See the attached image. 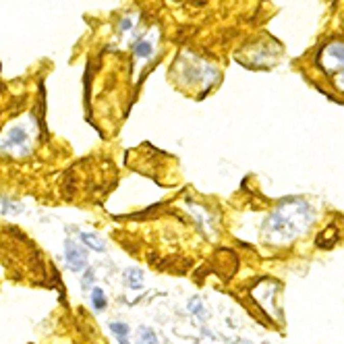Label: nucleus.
Returning a JSON list of instances; mask_svg holds the SVG:
<instances>
[{
    "label": "nucleus",
    "instance_id": "3",
    "mask_svg": "<svg viewBox=\"0 0 344 344\" xmlns=\"http://www.w3.org/2000/svg\"><path fill=\"white\" fill-rule=\"evenodd\" d=\"M320 62L328 75H338L340 71H344V44H338V42L328 44L322 52Z\"/></svg>",
    "mask_w": 344,
    "mask_h": 344
},
{
    "label": "nucleus",
    "instance_id": "8",
    "mask_svg": "<svg viewBox=\"0 0 344 344\" xmlns=\"http://www.w3.org/2000/svg\"><path fill=\"white\" fill-rule=\"evenodd\" d=\"M137 344H158V336L151 328H139V338H137Z\"/></svg>",
    "mask_w": 344,
    "mask_h": 344
},
{
    "label": "nucleus",
    "instance_id": "1",
    "mask_svg": "<svg viewBox=\"0 0 344 344\" xmlns=\"http://www.w3.org/2000/svg\"><path fill=\"white\" fill-rule=\"evenodd\" d=\"M313 209L307 201H284L280 203L263 224V239L272 245H286L309 230L313 224Z\"/></svg>",
    "mask_w": 344,
    "mask_h": 344
},
{
    "label": "nucleus",
    "instance_id": "11",
    "mask_svg": "<svg viewBox=\"0 0 344 344\" xmlns=\"http://www.w3.org/2000/svg\"><path fill=\"white\" fill-rule=\"evenodd\" d=\"M189 311H191V313H195V315H199V317H205V315H207V311H205V307L201 305L199 297H193V299L189 301Z\"/></svg>",
    "mask_w": 344,
    "mask_h": 344
},
{
    "label": "nucleus",
    "instance_id": "4",
    "mask_svg": "<svg viewBox=\"0 0 344 344\" xmlns=\"http://www.w3.org/2000/svg\"><path fill=\"white\" fill-rule=\"evenodd\" d=\"M65 261L71 272H81L87 266V255L77 243L65 241Z\"/></svg>",
    "mask_w": 344,
    "mask_h": 344
},
{
    "label": "nucleus",
    "instance_id": "15",
    "mask_svg": "<svg viewBox=\"0 0 344 344\" xmlns=\"http://www.w3.org/2000/svg\"><path fill=\"white\" fill-rule=\"evenodd\" d=\"M239 344H249V342H239Z\"/></svg>",
    "mask_w": 344,
    "mask_h": 344
},
{
    "label": "nucleus",
    "instance_id": "9",
    "mask_svg": "<svg viewBox=\"0 0 344 344\" xmlns=\"http://www.w3.org/2000/svg\"><path fill=\"white\" fill-rule=\"evenodd\" d=\"M91 305L96 311H102L106 307V295L102 288H91Z\"/></svg>",
    "mask_w": 344,
    "mask_h": 344
},
{
    "label": "nucleus",
    "instance_id": "2",
    "mask_svg": "<svg viewBox=\"0 0 344 344\" xmlns=\"http://www.w3.org/2000/svg\"><path fill=\"white\" fill-rule=\"evenodd\" d=\"M0 149L7 151V153H13V155H27L31 151V135L25 127L21 124H15L11 127L5 137L0 139Z\"/></svg>",
    "mask_w": 344,
    "mask_h": 344
},
{
    "label": "nucleus",
    "instance_id": "5",
    "mask_svg": "<svg viewBox=\"0 0 344 344\" xmlns=\"http://www.w3.org/2000/svg\"><path fill=\"white\" fill-rule=\"evenodd\" d=\"M81 243L85 247H89L91 251H104L106 249V243L96 232H81Z\"/></svg>",
    "mask_w": 344,
    "mask_h": 344
},
{
    "label": "nucleus",
    "instance_id": "13",
    "mask_svg": "<svg viewBox=\"0 0 344 344\" xmlns=\"http://www.w3.org/2000/svg\"><path fill=\"white\" fill-rule=\"evenodd\" d=\"M131 27H133V21H131L129 17H124V19L120 21V25H118V29H120V31H129Z\"/></svg>",
    "mask_w": 344,
    "mask_h": 344
},
{
    "label": "nucleus",
    "instance_id": "10",
    "mask_svg": "<svg viewBox=\"0 0 344 344\" xmlns=\"http://www.w3.org/2000/svg\"><path fill=\"white\" fill-rule=\"evenodd\" d=\"M151 52H153L151 42H147V40H139V42L135 44V56H137V58H149V56H151Z\"/></svg>",
    "mask_w": 344,
    "mask_h": 344
},
{
    "label": "nucleus",
    "instance_id": "6",
    "mask_svg": "<svg viewBox=\"0 0 344 344\" xmlns=\"http://www.w3.org/2000/svg\"><path fill=\"white\" fill-rule=\"evenodd\" d=\"M110 332L116 336L118 344H129V326H127V324L112 322V324H110Z\"/></svg>",
    "mask_w": 344,
    "mask_h": 344
},
{
    "label": "nucleus",
    "instance_id": "12",
    "mask_svg": "<svg viewBox=\"0 0 344 344\" xmlns=\"http://www.w3.org/2000/svg\"><path fill=\"white\" fill-rule=\"evenodd\" d=\"M93 278H96V274H93V270L89 268V270H85V276H83V280H81V286H83V290H89V286L93 284Z\"/></svg>",
    "mask_w": 344,
    "mask_h": 344
},
{
    "label": "nucleus",
    "instance_id": "14",
    "mask_svg": "<svg viewBox=\"0 0 344 344\" xmlns=\"http://www.w3.org/2000/svg\"><path fill=\"white\" fill-rule=\"evenodd\" d=\"M334 83H336V87H338L340 91H344V71H340V73L336 75V79H334Z\"/></svg>",
    "mask_w": 344,
    "mask_h": 344
},
{
    "label": "nucleus",
    "instance_id": "7",
    "mask_svg": "<svg viewBox=\"0 0 344 344\" xmlns=\"http://www.w3.org/2000/svg\"><path fill=\"white\" fill-rule=\"evenodd\" d=\"M127 280H129V286L133 290H141L143 288V272L141 270H137V268L127 270Z\"/></svg>",
    "mask_w": 344,
    "mask_h": 344
}]
</instances>
